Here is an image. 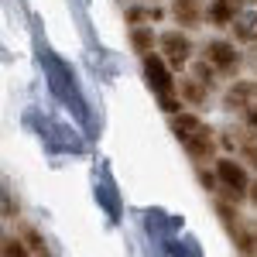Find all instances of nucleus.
<instances>
[{"mask_svg":"<svg viewBox=\"0 0 257 257\" xmlns=\"http://www.w3.org/2000/svg\"><path fill=\"white\" fill-rule=\"evenodd\" d=\"M216 178L223 182L226 196L233 199V202H240V199L247 196V189H250L243 165H237V161H230V158H219V161H216Z\"/></svg>","mask_w":257,"mask_h":257,"instance_id":"nucleus-1","label":"nucleus"},{"mask_svg":"<svg viewBox=\"0 0 257 257\" xmlns=\"http://www.w3.org/2000/svg\"><path fill=\"white\" fill-rule=\"evenodd\" d=\"M206 59L219 69V76H233L240 69V52L233 48V41H209L206 45Z\"/></svg>","mask_w":257,"mask_h":257,"instance_id":"nucleus-2","label":"nucleus"},{"mask_svg":"<svg viewBox=\"0 0 257 257\" xmlns=\"http://www.w3.org/2000/svg\"><path fill=\"white\" fill-rule=\"evenodd\" d=\"M158 45H161V52H165V59H168L172 69H182L189 62V55H192V41L185 38V35H178V31H165L158 38Z\"/></svg>","mask_w":257,"mask_h":257,"instance_id":"nucleus-3","label":"nucleus"},{"mask_svg":"<svg viewBox=\"0 0 257 257\" xmlns=\"http://www.w3.org/2000/svg\"><path fill=\"white\" fill-rule=\"evenodd\" d=\"M144 72H148V82H151V89H155L158 96H165V93H175V79H172V72L165 69L161 55L148 52V55H144Z\"/></svg>","mask_w":257,"mask_h":257,"instance_id":"nucleus-4","label":"nucleus"},{"mask_svg":"<svg viewBox=\"0 0 257 257\" xmlns=\"http://www.w3.org/2000/svg\"><path fill=\"white\" fill-rule=\"evenodd\" d=\"M182 144H185L189 158H196V161L213 158V151H216V141H213V131H209V127H199L196 134H192V138H185Z\"/></svg>","mask_w":257,"mask_h":257,"instance_id":"nucleus-5","label":"nucleus"},{"mask_svg":"<svg viewBox=\"0 0 257 257\" xmlns=\"http://www.w3.org/2000/svg\"><path fill=\"white\" fill-rule=\"evenodd\" d=\"M172 14H175L178 24L196 28V24H202V4H199V0H175V4H172Z\"/></svg>","mask_w":257,"mask_h":257,"instance_id":"nucleus-6","label":"nucleus"},{"mask_svg":"<svg viewBox=\"0 0 257 257\" xmlns=\"http://www.w3.org/2000/svg\"><path fill=\"white\" fill-rule=\"evenodd\" d=\"M237 11H240V0H213L209 21H213V24H233Z\"/></svg>","mask_w":257,"mask_h":257,"instance_id":"nucleus-7","label":"nucleus"},{"mask_svg":"<svg viewBox=\"0 0 257 257\" xmlns=\"http://www.w3.org/2000/svg\"><path fill=\"white\" fill-rule=\"evenodd\" d=\"M199 127H202V123H199V117H196V113H175V120H172V134H175L178 141L192 138V134H196Z\"/></svg>","mask_w":257,"mask_h":257,"instance_id":"nucleus-8","label":"nucleus"},{"mask_svg":"<svg viewBox=\"0 0 257 257\" xmlns=\"http://www.w3.org/2000/svg\"><path fill=\"white\" fill-rule=\"evenodd\" d=\"M233 31H237V38L254 41V38H257V14H254V11H243V14H237V18H233Z\"/></svg>","mask_w":257,"mask_h":257,"instance_id":"nucleus-9","label":"nucleus"},{"mask_svg":"<svg viewBox=\"0 0 257 257\" xmlns=\"http://www.w3.org/2000/svg\"><path fill=\"white\" fill-rule=\"evenodd\" d=\"M216 72H219V69L209 59H202V62H196V65H192V76H196L206 89H213V86H216Z\"/></svg>","mask_w":257,"mask_h":257,"instance_id":"nucleus-10","label":"nucleus"},{"mask_svg":"<svg viewBox=\"0 0 257 257\" xmlns=\"http://www.w3.org/2000/svg\"><path fill=\"white\" fill-rule=\"evenodd\" d=\"M155 31H151V28H134V31H131V45H134V48H138L141 55H148V52H151V48H155Z\"/></svg>","mask_w":257,"mask_h":257,"instance_id":"nucleus-11","label":"nucleus"},{"mask_svg":"<svg viewBox=\"0 0 257 257\" xmlns=\"http://www.w3.org/2000/svg\"><path fill=\"white\" fill-rule=\"evenodd\" d=\"M250 93H254V86H250V82H237V86L226 93V106H230V110L247 106V96H250Z\"/></svg>","mask_w":257,"mask_h":257,"instance_id":"nucleus-12","label":"nucleus"},{"mask_svg":"<svg viewBox=\"0 0 257 257\" xmlns=\"http://www.w3.org/2000/svg\"><path fill=\"white\" fill-rule=\"evenodd\" d=\"M182 93H185V99H189V103H206V93H209V89H206V86L192 76V79H182Z\"/></svg>","mask_w":257,"mask_h":257,"instance_id":"nucleus-13","label":"nucleus"},{"mask_svg":"<svg viewBox=\"0 0 257 257\" xmlns=\"http://www.w3.org/2000/svg\"><path fill=\"white\" fill-rule=\"evenodd\" d=\"M216 213L223 216V223H226V230H237V209L233 206H226V202H219Z\"/></svg>","mask_w":257,"mask_h":257,"instance_id":"nucleus-14","label":"nucleus"},{"mask_svg":"<svg viewBox=\"0 0 257 257\" xmlns=\"http://www.w3.org/2000/svg\"><path fill=\"white\" fill-rule=\"evenodd\" d=\"M161 110L175 117V113H182V99H175L172 93H165V96H161Z\"/></svg>","mask_w":257,"mask_h":257,"instance_id":"nucleus-15","label":"nucleus"},{"mask_svg":"<svg viewBox=\"0 0 257 257\" xmlns=\"http://www.w3.org/2000/svg\"><path fill=\"white\" fill-rule=\"evenodd\" d=\"M4 254H7V257H21V254H24L21 240H7V243H4Z\"/></svg>","mask_w":257,"mask_h":257,"instance_id":"nucleus-16","label":"nucleus"},{"mask_svg":"<svg viewBox=\"0 0 257 257\" xmlns=\"http://www.w3.org/2000/svg\"><path fill=\"white\" fill-rule=\"evenodd\" d=\"M28 247H31V250H41V254H45V240H41L38 233H35V230H28Z\"/></svg>","mask_w":257,"mask_h":257,"instance_id":"nucleus-17","label":"nucleus"},{"mask_svg":"<svg viewBox=\"0 0 257 257\" xmlns=\"http://www.w3.org/2000/svg\"><path fill=\"white\" fill-rule=\"evenodd\" d=\"M144 18H151V11H144V7H131V11H127V21H134V24L144 21Z\"/></svg>","mask_w":257,"mask_h":257,"instance_id":"nucleus-18","label":"nucleus"},{"mask_svg":"<svg viewBox=\"0 0 257 257\" xmlns=\"http://www.w3.org/2000/svg\"><path fill=\"white\" fill-rule=\"evenodd\" d=\"M243 155H247V158H250V161L257 165V138H250L247 144H243Z\"/></svg>","mask_w":257,"mask_h":257,"instance_id":"nucleus-19","label":"nucleus"},{"mask_svg":"<svg viewBox=\"0 0 257 257\" xmlns=\"http://www.w3.org/2000/svg\"><path fill=\"white\" fill-rule=\"evenodd\" d=\"M199 182H202V185H206V189H209V192H213V189H216V178L209 175V172H199Z\"/></svg>","mask_w":257,"mask_h":257,"instance_id":"nucleus-20","label":"nucleus"},{"mask_svg":"<svg viewBox=\"0 0 257 257\" xmlns=\"http://www.w3.org/2000/svg\"><path fill=\"white\" fill-rule=\"evenodd\" d=\"M247 120H250V127H257V106H250V110H247Z\"/></svg>","mask_w":257,"mask_h":257,"instance_id":"nucleus-21","label":"nucleus"},{"mask_svg":"<svg viewBox=\"0 0 257 257\" xmlns=\"http://www.w3.org/2000/svg\"><path fill=\"white\" fill-rule=\"evenodd\" d=\"M250 199H254V206H257V185H250Z\"/></svg>","mask_w":257,"mask_h":257,"instance_id":"nucleus-22","label":"nucleus"}]
</instances>
